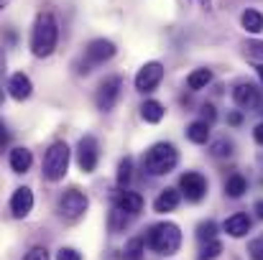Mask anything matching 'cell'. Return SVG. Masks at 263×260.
<instances>
[{
	"instance_id": "obj_15",
	"label": "cell",
	"mask_w": 263,
	"mask_h": 260,
	"mask_svg": "<svg viewBox=\"0 0 263 260\" xmlns=\"http://www.w3.org/2000/svg\"><path fill=\"white\" fill-rule=\"evenodd\" d=\"M251 217L246 214V212H235L233 217H228L225 219V225H222V230L230 235V237H246L248 232H251Z\"/></svg>"
},
{
	"instance_id": "obj_7",
	"label": "cell",
	"mask_w": 263,
	"mask_h": 260,
	"mask_svg": "<svg viewBox=\"0 0 263 260\" xmlns=\"http://www.w3.org/2000/svg\"><path fill=\"white\" fill-rule=\"evenodd\" d=\"M120 89H123V79L120 77H107L95 92V105L102 112H110L115 107V102L120 99Z\"/></svg>"
},
{
	"instance_id": "obj_12",
	"label": "cell",
	"mask_w": 263,
	"mask_h": 260,
	"mask_svg": "<svg viewBox=\"0 0 263 260\" xmlns=\"http://www.w3.org/2000/svg\"><path fill=\"white\" fill-rule=\"evenodd\" d=\"M31 209H33V191L28 186L15 189L13 196H10V212H13V217L23 219V217L31 214Z\"/></svg>"
},
{
	"instance_id": "obj_20",
	"label": "cell",
	"mask_w": 263,
	"mask_h": 260,
	"mask_svg": "<svg viewBox=\"0 0 263 260\" xmlns=\"http://www.w3.org/2000/svg\"><path fill=\"white\" fill-rule=\"evenodd\" d=\"M246 191H248V181H246V176L233 173V176L225 181V194H228L230 199H240Z\"/></svg>"
},
{
	"instance_id": "obj_9",
	"label": "cell",
	"mask_w": 263,
	"mask_h": 260,
	"mask_svg": "<svg viewBox=\"0 0 263 260\" xmlns=\"http://www.w3.org/2000/svg\"><path fill=\"white\" fill-rule=\"evenodd\" d=\"M179 191L189 199V202H199L207 194V178L197 171H186L179 178Z\"/></svg>"
},
{
	"instance_id": "obj_36",
	"label": "cell",
	"mask_w": 263,
	"mask_h": 260,
	"mask_svg": "<svg viewBox=\"0 0 263 260\" xmlns=\"http://www.w3.org/2000/svg\"><path fill=\"white\" fill-rule=\"evenodd\" d=\"M253 209H256V217H258V219H263V199L253 204Z\"/></svg>"
},
{
	"instance_id": "obj_6",
	"label": "cell",
	"mask_w": 263,
	"mask_h": 260,
	"mask_svg": "<svg viewBox=\"0 0 263 260\" xmlns=\"http://www.w3.org/2000/svg\"><path fill=\"white\" fill-rule=\"evenodd\" d=\"M87 207H89V199L80 189H69V191H64L62 199H59V214H62L64 219H80V217L87 212Z\"/></svg>"
},
{
	"instance_id": "obj_11",
	"label": "cell",
	"mask_w": 263,
	"mask_h": 260,
	"mask_svg": "<svg viewBox=\"0 0 263 260\" xmlns=\"http://www.w3.org/2000/svg\"><path fill=\"white\" fill-rule=\"evenodd\" d=\"M233 99L243 110H256V107H261V102H263L261 89L256 85H251V82H240V85L235 87L233 89Z\"/></svg>"
},
{
	"instance_id": "obj_5",
	"label": "cell",
	"mask_w": 263,
	"mask_h": 260,
	"mask_svg": "<svg viewBox=\"0 0 263 260\" xmlns=\"http://www.w3.org/2000/svg\"><path fill=\"white\" fill-rule=\"evenodd\" d=\"M115 56V44L112 41H107V38H95V41H89L87 49H85V74L92 72L89 67H100V64H105V62H110Z\"/></svg>"
},
{
	"instance_id": "obj_23",
	"label": "cell",
	"mask_w": 263,
	"mask_h": 260,
	"mask_svg": "<svg viewBox=\"0 0 263 260\" xmlns=\"http://www.w3.org/2000/svg\"><path fill=\"white\" fill-rule=\"evenodd\" d=\"M220 253H222V243H220V240H210V243L202 245V250H199L197 260H215Z\"/></svg>"
},
{
	"instance_id": "obj_28",
	"label": "cell",
	"mask_w": 263,
	"mask_h": 260,
	"mask_svg": "<svg viewBox=\"0 0 263 260\" xmlns=\"http://www.w3.org/2000/svg\"><path fill=\"white\" fill-rule=\"evenodd\" d=\"M248 255L251 260H263V237H256L248 243Z\"/></svg>"
},
{
	"instance_id": "obj_4",
	"label": "cell",
	"mask_w": 263,
	"mask_h": 260,
	"mask_svg": "<svg viewBox=\"0 0 263 260\" xmlns=\"http://www.w3.org/2000/svg\"><path fill=\"white\" fill-rule=\"evenodd\" d=\"M67 169H69V146L64 141H57L44 156V178L62 181L67 176Z\"/></svg>"
},
{
	"instance_id": "obj_33",
	"label": "cell",
	"mask_w": 263,
	"mask_h": 260,
	"mask_svg": "<svg viewBox=\"0 0 263 260\" xmlns=\"http://www.w3.org/2000/svg\"><path fill=\"white\" fill-rule=\"evenodd\" d=\"M248 56H251V59H258V56H261L263 59V44H251V46H248Z\"/></svg>"
},
{
	"instance_id": "obj_8",
	"label": "cell",
	"mask_w": 263,
	"mask_h": 260,
	"mask_svg": "<svg viewBox=\"0 0 263 260\" xmlns=\"http://www.w3.org/2000/svg\"><path fill=\"white\" fill-rule=\"evenodd\" d=\"M161 79H164V64L161 62H148L136 74V89L138 92H151V89H156L161 85Z\"/></svg>"
},
{
	"instance_id": "obj_13",
	"label": "cell",
	"mask_w": 263,
	"mask_h": 260,
	"mask_svg": "<svg viewBox=\"0 0 263 260\" xmlns=\"http://www.w3.org/2000/svg\"><path fill=\"white\" fill-rule=\"evenodd\" d=\"M8 92H10V97H13V99H18V102L28 99V97H31V92H33V82H31V77H28V74H23V72H15V74L8 79Z\"/></svg>"
},
{
	"instance_id": "obj_27",
	"label": "cell",
	"mask_w": 263,
	"mask_h": 260,
	"mask_svg": "<svg viewBox=\"0 0 263 260\" xmlns=\"http://www.w3.org/2000/svg\"><path fill=\"white\" fill-rule=\"evenodd\" d=\"M128 219H130V217H128L125 212L112 209V214H110V230H112V232H120V230L128 225Z\"/></svg>"
},
{
	"instance_id": "obj_29",
	"label": "cell",
	"mask_w": 263,
	"mask_h": 260,
	"mask_svg": "<svg viewBox=\"0 0 263 260\" xmlns=\"http://www.w3.org/2000/svg\"><path fill=\"white\" fill-rule=\"evenodd\" d=\"M23 260H49V250L41 248V245H36V248H31V250L23 255Z\"/></svg>"
},
{
	"instance_id": "obj_34",
	"label": "cell",
	"mask_w": 263,
	"mask_h": 260,
	"mask_svg": "<svg viewBox=\"0 0 263 260\" xmlns=\"http://www.w3.org/2000/svg\"><path fill=\"white\" fill-rule=\"evenodd\" d=\"M228 123H230V125H235V128H238V125H240V123H243V115H240V112H230V115H228Z\"/></svg>"
},
{
	"instance_id": "obj_2",
	"label": "cell",
	"mask_w": 263,
	"mask_h": 260,
	"mask_svg": "<svg viewBox=\"0 0 263 260\" xmlns=\"http://www.w3.org/2000/svg\"><path fill=\"white\" fill-rule=\"evenodd\" d=\"M148 248L156 253V255H174L176 250L181 248V230L174 222H161V225H154L148 237H146Z\"/></svg>"
},
{
	"instance_id": "obj_31",
	"label": "cell",
	"mask_w": 263,
	"mask_h": 260,
	"mask_svg": "<svg viewBox=\"0 0 263 260\" xmlns=\"http://www.w3.org/2000/svg\"><path fill=\"white\" fill-rule=\"evenodd\" d=\"M57 260H82V253L74 250V248H62L57 253Z\"/></svg>"
},
{
	"instance_id": "obj_35",
	"label": "cell",
	"mask_w": 263,
	"mask_h": 260,
	"mask_svg": "<svg viewBox=\"0 0 263 260\" xmlns=\"http://www.w3.org/2000/svg\"><path fill=\"white\" fill-rule=\"evenodd\" d=\"M253 138H256V143H261V146H263V123H261V125H256V130H253Z\"/></svg>"
},
{
	"instance_id": "obj_17",
	"label": "cell",
	"mask_w": 263,
	"mask_h": 260,
	"mask_svg": "<svg viewBox=\"0 0 263 260\" xmlns=\"http://www.w3.org/2000/svg\"><path fill=\"white\" fill-rule=\"evenodd\" d=\"M8 164H10L13 173H26L28 169H31V164H33V156H31L28 148H13Z\"/></svg>"
},
{
	"instance_id": "obj_16",
	"label": "cell",
	"mask_w": 263,
	"mask_h": 260,
	"mask_svg": "<svg viewBox=\"0 0 263 260\" xmlns=\"http://www.w3.org/2000/svg\"><path fill=\"white\" fill-rule=\"evenodd\" d=\"M179 202H181V191H176V189H164V191L156 196V202H154V212H159V214L174 212L176 207H179Z\"/></svg>"
},
{
	"instance_id": "obj_18",
	"label": "cell",
	"mask_w": 263,
	"mask_h": 260,
	"mask_svg": "<svg viewBox=\"0 0 263 260\" xmlns=\"http://www.w3.org/2000/svg\"><path fill=\"white\" fill-rule=\"evenodd\" d=\"M186 138H189L192 143H197V146H204V143L210 141V123L194 120V123L186 128Z\"/></svg>"
},
{
	"instance_id": "obj_10",
	"label": "cell",
	"mask_w": 263,
	"mask_h": 260,
	"mask_svg": "<svg viewBox=\"0 0 263 260\" xmlns=\"http://www.w3.org/2000/svg\"><path fill=\"white\" fill-rule=\"evenodd\" d=\"M97 158H100V148H97V141L92 135H85L77 146V164L85 173H92L97 169Z\"/></svg>"
},
{
	"instance_id": "obj_26",
	"label": "cell",
	"mask_w": 263,
	"mask_h": 260,
	"mask_svg": "<svg viewBox=\"0 0 263 260\" xmlns=\"http://www.w3.org/2000/svg\"><path fill=\"white\" fill-rule=\"evenodd\" d=\"M215 235H217V225H215L212 219H207V222H202V225L197 227V240H202V243L215 240Z\"/></svg>"
},
{
	"instance_id": "obj_1",
	"label": "cell",
	"mask_w": 263,
	"mask_h": 260,
	"mask_svg": "<svg viewBox=\"0 0 263 260\" xmlns=\"http://www.w3.org/2000/svg\"><path fill=\"white\" fill-rule=\"evenodd\" d=\"M57 41H59L57 18L51 13H39L36 23H33V31H31V51H33V56H39V59L51 56L54 49H57Z\"/></svg>"
},
{
	"instance_id": "obj_37",
	"label": "cell",
	"mask_w": 263,
	"mask_h": 260,
	"mask_svg": "<svg viewBox=\"0 0 263 260\" xmlns=\"http://www.w3.org/2000/svg\"><path fill=\"white\" fill-rule=\"evenodd\" d=\"M10 5V0H0V8H8Z\"/></svg>"
},
{
	"instance_id": "obj_30",
	"label": "cell",
	"mask_w": 263,
	"mask_h": 260,
	"mask_svg": "<svg viewBox=\"0 0 263 260\" xmlns=\"http://www.w3.org/2000/svg\"><path fill=\"white\" fill-rule=\"evenodd\" d=\"M233 146L228 143V141H215L212 143V156H230L233 151H230Z\"/></svg>"
},
{
	"instance_id": "obj_39",
	"label": "cell",
	"mask_w": 263,
	"mask_h": 260,
	"mask_svg": "<svg viewBox=\"0 0 263 260\" xmlns=\"http://www.w3.org/2000/svg\"><path fill=\"white\" fill-rule=\"evenodd\" d=\"M202 5H204V8H207V10H210V0H202Z\"/></svg>"
},
{
	"instance_id": "obj_32",
	"label": "cell",
	"mask_w": 263,
	"mask_h": 260,
	"mask_svg": "<svg viewBox=\"0 0 263 260\" xmlns=\"http://www.w3.org/2000/svg\"><path fill=\"white\" fill-rule=\"evenodd\" d=\"M215 117H217L215 107H212V105H204V107H202V120H204V123H212Z\"/></svg>"
},
{
	"instance_id": "obj_25",
	"label": "cell",
	"mask_w": 263,
	"mask_h": 260,
	"mask_svg": "<svg viewBox=\"0 0 263 260\" xmlns=\"http://www.w3.org/2000/svg\"><path fill=\"white\" fill-rule=\"evenodd\" d=\"M143 248H146V240L143 237H133L125 248V260H141L143 258Z\"/></svg>"
},
{
	"instance_id": "obj_38",
	"label": "cell",
	"mask_w": 263,
	"mask_h": 260,
	"mask_svg": "<svg viewBox=\"0 0 263 260\" xmlns=\"http://www.w3.org/2000/svg\"><path fill=\"white\" fill-rule=\"evenodd\" d=\"M258 77H261V82H263V64H258Z\"/></svg>"
},
{
	"instance_id": "obj_19",
	"label": "cell",
	"mask_w": 263,
	"mask_h": 260,
	"mask_svg": "<svg viewBox=\"0 0 263 260\" xmlns=\"http://www.w3.org/2000/svg\"><path fill=\"white\" fill-rule=\"evenodd\" d=\"M164 115H166V110H164V105L156 102V99H146L143 107H141V117H143L146 123H161Z\"/></svg>"
},
{
	"instance_id": "obj_14",
	"label": "cell",
	"mask_w": 263,
	"mask_h": 260,
	"mask_svg": "<svg viewBox=\"0 0 263 260\" xmlns=\"http://www.w3.org/2000/svg\"><path fill=\"white\" fill-rule=\"evenodd\" d=\"M115 209L125 212L128 217H136L141 209H143V196L136 194V191H120L115 196Z\"/></svg>"
},
{
	"instance_id": "obj_22",
	"label": "cell",
	"mask_w": 263,
	"mask_h": 260,
	"mask_svg": "<svg viewBox=\"0 0 263 260\" xmlns=\"http://www.w3.org/2000/svg\"><path fill=\"white\" fill-rule=\"evenodd\" d=\"M210 82H212V72L204 69V67H202V69H194V72L186 77V85H189V89H194V92H197V89H204Z\"/></svg>"
},
{
	"instance_id": "obj_24",
	"label": "cell",
	"mask_w": 263,
	"mask_h": 260,
	"mask_svg": "<svg viewBox=\"0 0 263 260\" xmlns=\"http://www.w3.org/2000/svg\"><path fill=\"white\" fill-rule=\"evenodd\" d=\"M130 176H133V158H123L120 166H118V186H128L130 184Z\"/></svg>"
},
{
	"instance_id": "obj_21",
	"label": "cell",
	"mask_w": 263,
	"mask_h": 260,
	"mask_svg": "<svg viewBox=\"0 0 263 260\" xmlns=\"http://www.w3.org/2000/svg\"><path fill=\"white\" fill-rule=\"evenodd\" d=\"M240 23H243V28L248 31V33H261L263 31V15L258 10H246L243 15H240Z\"/></svg>"
},
{
	"instance_id": "obj_3",
	"label": "cell",
	"mask_w": 263,
	"mask_h": 260,
	"mask_svg": "<svg viewBox=\"0 0 263 260\" xmlns=\"http://www.w3.org/2000/svg\"><path fill=\"white\" fill-rule=\"evenodd\" d=\"M176 164H179V153L172 143H156L143 156V166L151 176H164V173L174 171Z\"/></svg>"
}]
</instances>
